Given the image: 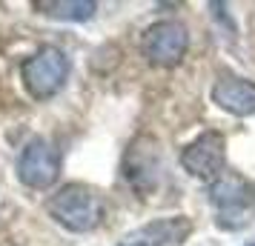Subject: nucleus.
I'll list each match as a JSON object with an SVG mask.
<instances>
[{
    "instance_id": "nucleus-3",
    "label": "nucleus",
    "mask_w": 255,
    "mask_h": 246,
    "mask_svg": "<svg viewBox=\"0 0 255 246\" xmlns=\"http://www.w3.org/2000/svg\"><path fill=\"white\" fill-rule=\"evenodd\" d=\"M14 175L23 186L35 192H46L60 177V152L46 138H32L20 149V158L14 164Z\"/></svg>"
},
{
    "instance_id": "nucleus-1",
    "label": "nucleus",
    "mask_w": 255,
    "mask_h": 246,
    "mask_svg": "<svg viewBox=\"0 0 255 246\" xmlns=\"http://www.w3.org/2000/svg\"><path fill=\"white\" fill-rule=\"evenodd\" d=\"M46 215L66 232H95L106 218V200L86 183H66L46 200Z\"/></svg>"
},
{
    "instance_id": "nucleus-9",
    "label": "nucleus",
    "mask_w": 255,
    "mask_h": 246,
    "mask_svg": "<svg viewBox=\"0 0 255 246\" xmlns=\"http://www.w3.org/2000/svg\"><path fill=\"white\" fill-rule=\"evenodd\" d=\"M212 103L230 112L235 117H250L255 115V83L238 75H221L218 81L212 83Z\"/></svg>"
},
{
    "instance_id": "nucleus-7",
    "label": "nucleus",
    "mask_w": 255,
    "mask_h": 246,
    "mask_svg": "<svg viewBox=\"0 0 255 246\" xmlns=\"http://www.w3.org/2000/svg\"><path fill=\"white\" fill-rule=\"evenodd\" d=\"M209 200L218 215V226L224 229H238L250 221V186L238 175H221L212 180Z\"/></svg>"
},
{
    "instance_id": "nucleus-5",
    "label": "nucleus",
    "mask_w": 255,
    "mask_h": 246,
    "mask_svg": "<svg viewBox=\"0 0 255 246\" xmlns=\"http://www.w3.org/2000/svg\"><path fill=\"white\" fill-rule=\"evenodd\" d=\"M189 49V32L181 20H158L140 37V55L152 66H178Z\"/></svg>"
},
{
    "instance_id": "nucleus-6",
    "label": "nucleus",
    "mask_w": 255,
    "mask_h": 246,
    "mask_svg": "<svg viewBox=\"0 0 255 246\" xmlns=\"http://www.w3.org/2000/svg\"><path fill=\"white\" fill-rule=\"evenodd\" d=\"M181 166L198 180H218L227 166V138L221 132H201L181 152Z\"/></svg>"
},
{
    "instance_id": "nucleus-10",
    "label": "nucleus",
    "mask_w": 255,
    "mask_h": 246,
    "mask_svg": "<svg viewBox=\"0 0 255 246\" xmlns=\"http://www.w3.org/2000/svg\"><path fill=\"white\" fill-rule=\"evenodd\" d=\"M40 14L55 17V20H69V23H83L95 17V6L92 0H43L37 3Z\"/></svg>"
},
{
    "instance_id": "nucleus-2",
    "label": "nucleus",
    "mask_w": 255,
    "mask_h": 246,
    "mask_svg": "<svg viewBox=\"0 0 255 246\" xmlns=\"http://www.w3.org/2000/svg\"><path fill=\"white\" fill-rule=\"evenodd\" d=\"M72 63L66 52L58 46H40L20 63V81L23 89L35 100H49L66 86Z\"/></svg>"
},
{
    "instance_id": "nucleus-4",
    "label": "nucleus",
    "mask_w": 255,
    "mask_h": 246,
    "mask_svg": "<svg viewBox=\"0 0 255 246\" xmlns=\"http://www.w3.org/2000/svg\"><path fill=\"white\" fill-rule=\"evenodd\" d=\"M121 172H124V180H127L135 192L149 195L152 189L161 183V175H163L161 143L155 141L152 135H138V138L127 146V152H124Z\"/></svg>"
},
{
    "instance_id": "nucleus-8",
    "label": "nucleus",
    "mask_w": 255,
    "mask_h": 246,
    "mask_svg": "<svg viewBox=\"0 0 255 246\" xmlns=\"http://www.w3.org/2000/svg\"><path fill=\"white\" fill-rule=\"evenodd\" d=\"M189 235H192V221L186 215H169L132 229L118 246H184Z\"/></svg>"
},
{
    "instance_id": "nucleus-11",
    "label": "nucleus",
    "mask_w": 255,
    "mask_h": 246,
    "mask_svg": "<svg viewBox=\"0 0 255 246\" xmlns=\"http://www.w3.org/2000/svg\"><path fill=\"white\" fill-rule=\"evenodd\" d=\"M247 246H255V244H247Z\"/></svg>"
}]
</instances>
